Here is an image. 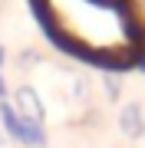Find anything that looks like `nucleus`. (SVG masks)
I'll use <instances>...</instances> for the list:
<instances>
[{"label": "nucleus", "mask_w": 145, "mask_h": 148, "mask_svg": "<svg viewBox=\"0 0 145 148\" xmlns=\"http://www.w3.org/2000/svg\"><path fill=\"white\" fill-rule=\"evenodd\" d=\"M0 119H3L7 135H10V138H16L20 145H27V148H46V132H43V125L20 119V115H16V109H13L7 99L0 102Z\"/></svg>", "instance_id": "nucleus-1"}, {"label": "nucleus", "mask_w": 145, "mask_h": 148, "mask_svg": "<svg viewBox=\"0 0 145 148\" xmlns=\"http://www.w3.org/2000/svg\"><path fill=\"white\" fill-rule=\"evenodd\" d=\"M13 109H16L20 119L43 125V99L36 95L33 86H16V92H13Z\"/></svg>", "instance_id": "nucleus-2"}, {"label": "nucleus", "mask_w": 145, "mask_h": 148, "mask_svg": "<svg viewBox=\"0 0 145 148\" xmlns=\"http://www.w3.org/2000/svg\"><path fill=\"white\" fill-rule=\"evenodd\" d=\"M119 128H122L125 138H142L145 135V112L139 102H125L122 109H119Z\"/></svg>", "instance_id": "nucleus-3"}, {"label": "nucleus", "mask_w": 145, "mask_h": 148, "mask_svg": "<svg viewBox=\"0 0 145 148\" xmlns=\"http://www.w3.org/2000/svg\"><path fill=\"white\" fill-rule=\"evenodd\" d=\"M102 89H106V95H109V99H119V79H115V76H106V79H102Z\"/></svg>", "instance_id": "nucleus-4"}, {"label": "nucleus", "mask_w": 145, "mask_h": 148, "mask_svg": "<svg viewBox=\"0 0 145 148\" xmlns=\"http://www.w3.org/2000/svg\"><path fill=\"white\" fill-rule=\"evenodd\" d=\"M7 99V82H3V76H0V102Z\"/></svg>", "instance_id": "nucleus-5"}, {"label": "nucleus", "mask_w": 145, "mask_h": 148, "mask_svg": "<svg viewBox=\"0 0 145 148\" xmlns=\"http://www.w3.org/2000/svg\"><path fill=\"white\" fill-rule=\"evenodd\" d=\"M3 59H7V53H3V46H0V69H3Z\"/></svg>", "instance_id": "nucleus-6"}, {"label": "nucleus", "mask_w": 145, "mask_h": 148, "mask_svg": "<svg viewBox=\"0 0 145 148\" xmlns=\"http://www.w3.org/2000/svg\"><path fill=\"white\" fill-rule=\"evenodd\" d=\"M135 66H139V69H142V73H145V56H142V59H139V63H135Z\"/></svg>", "instance_id": "nucleus-7"}, {"label": "nucleus", "mask_w": 145, "mask_h": 148, "mask_svg": "<svg viewBox=\"0 0 145 148\" xmlns=\"http://www.w3.org/2000/svg\"><path fill=\"white\" fill-rule=\"evenodd\" d=\"M0 142H3V135H0Z\"/></svg>", "instance_id": "nucleus-8"}]
</instances>
